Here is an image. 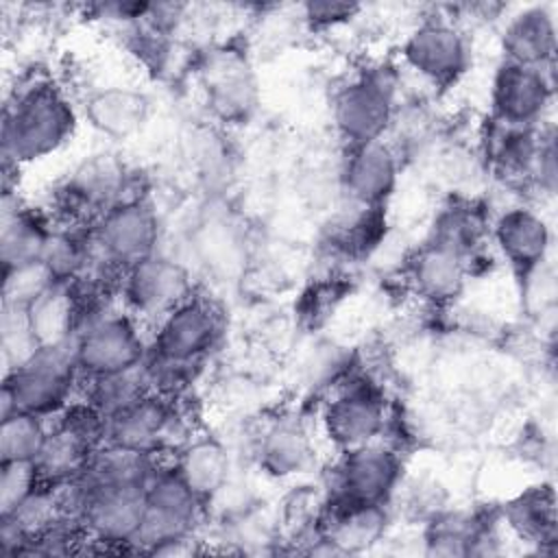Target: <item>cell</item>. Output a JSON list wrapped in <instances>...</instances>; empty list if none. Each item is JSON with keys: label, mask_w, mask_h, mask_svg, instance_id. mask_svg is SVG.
<instances>
[{"label": "cell", "mask_w": 558, "mask_h": 558, "mask_svg": "<svg viewBox=\"0 0 558 558\" xmlns=\"http://www.w3.org/2000/svg\"><path fill=\"white\" fill-rule=\"evenodd\" d=\"M0 349H2L4 373L24 364L39 349V342L33 333L26 307L2 303Z\"/></svg>", "instance_id": "obj_32"}, {"label": "cell", "mask_w": 558, "mask_h": 558, "mask_svg": "<svg viewBox=\"0 0 558 558\" xmlns=\"http://www.w3.org/2000/svg\"><path fill=\"white\" fill-rule=\"evenodd\" d=\"M92 240L96 248V266L124 272L133 264L157 253V214L142 196L124 198L94 220Z\"/></svg>", "instance_id": "obj_5"}, {"label": "cell", "mask_w": 558, "mask_h": 558, "mask_svg": "<svg viewBox=\"0 0 558 558\" xmlns=\"http://www.w3.org/2000/svg\"><path fill=\"white\" fill-rule=\"evenodd\" d=\"M72 351L81 377H92L144 364L148 344L140 329V318L126 310H107L78 329Z\"/></svg>", "instance_id": "obj_6"}, {"label": "cell", "mask_w": 558, "mask_h": 558, "mask_svg": "<svg viewBox=\"0 0 558 558\" xmlns=\"http://www.w3.org/2000/svg\"><path fill=\"white\" fill-rule=\"evenodd\" d=\"M220 336V312L209 299L194 294L157 320L148 353L174 362L203 364Z\"/></svg>", "instance_id": "obj_12"}, {"label": "cell", "mask_w": 558, "mask_h": 558, "mask_svg": "<svg viewBox=\"0 0 558 558\" xmlns=\"http://www.w3.org/2000/svg\"><path fill=\"white\" fill-rule=\"evenodd\" d=\"M397 72L388 65L364 70L355 81L340 87L331 102L336 131L349 144L384 140L397 116Z\"/></svg>", "instance_id": "obj_4"}, {"label": "cell", "mask_w": 558, "mask_h": 558, "mask_svg": "<svg viewBox=\"0 0 558 558\" xmlns=\"http://www.w3.org/2000/svg\"><path fill=\"white\" fill-rule=\"evenodd\" d=\"M94 451V447H89L74 434L52 425L39 456L35 458V466L44 484L59 486L81 477Z\"/></svg>", "instance_id": "obj_29"}, {"label": "cell", "mask_w": 558, "mask_h": 558, "mask_svg": "<svg viewBox=\"0 0 558 558\" xmlns=\"http://www.w3.org/2000/svg\"><path fill=\"white\" fill-rule=\"evenodd\" d=\"M118 294L129 314L157 323L194 296V286L190 272L179 262L155 253L122 272Z\"/></svg>", "instance_id": "obj_10"}, {"label": "cell", "mask_w": 558, "mask_h": 558, "mask_svg": "<svg viewBox=\"0 0 558 558\" xmlns=\"http://www.w3.org/2000/svg\"><path fill=\"white\" fill-rule=\"evenodd\" d=\"M28 320L39 347L72 344L81 325V303L74 281L52 283L28 307Z\"/></svg>", "instance_id": "obj_24"}, {"label": "cell", "mask_w": 558, "mask_h": 558, "mask_svg": "<svg viewBox=\"0 0 558 558\" xmlns=\"http://www.w3.org/2000/svg\"><path fill=\"white\" fill-rule=\"evenodd\" d=\"M403 63L423 81L447 87L456 83L471 63L464 33L445 17H429L416 26L401 48Z\"/></svg>", "instance_id": "obj_13"}, {"label": "cell", "mask_w": 558, "mask_h": 558, "mask_svg": "<svg viewBox=\"0 0 558 558\" xmlns=\"http://www.w3.org/2000/svg\"><path fill=\"white\" fill-rule=\"evenodd\" d=\"M488 235H493L501 257L512 266L514 272H519L521 279L543 266L551 244L547 222L541 218V214L527 207H510L499 214L490 225Z\"/></svg>", "instance_id": "obj_18"}, {"label": "cell", "mask_w": 558, "mask_h": 558, "mask_svg": "<svg viewBox=\"0 0 558 558\" xmlns=\"http://www.w3.org/2000/svg\"><path fill=\"white\" fill-rule=\"evenodd\" d=\"M181 434H185V421L177 410L174 399L150 390L107 418L105 442L144 453H174L183 445L174 438Z\"/></svg>", "instance_id": "obj_11"}, {"label": "cell", "mask_w": 558, "mask_h": 558, "mask_svg": "<svg viewBox=\"0 0 558 558\" xmlns=\"http://www.w3.org/2000/svg\"><path fill=\"white\" fill-rule=\"evenodd\" d=\"M408 281L414 292L432 305L453 303L466 288L469 270L464 259L438 244H423L408 257Z\"/></svg>", "instance_id": "obj_19"}, {"label": "cell", "mask_w": 558, "mask_h": 558, "mask_svg": "<svg viewBox=\"0 0 558 558\" xmlns=\"http://www.w3.org/2000/svg\"><path fill=\"white\" fill-rule=\"evenodd\" d=\"M399 177L397 150L384 142H366L347 148L340 166V187L349 203L384 207L392 196Z\"/></svg>", "instance_id": "obj_17"}, {"label": "cell", "mask_w": 558, "mask_h": 558, "mask_svg": "<svg viewBox=\"0 0 558 558\" xmlns=\"http://www.w3.org/2000/svg\"><path fill=\"white\" fill-rule=\"evenodd\" d=\"M538 126H517L490 118L484 135V159L508 179H530L545 144Z\"/></svg>", "instance_id": "obj_20"}, {"label": "cell", "mask_w": 558, "mask_h": 558, "mask_svg": "<svg viewBox=\"0 0 558 558\" xmlns=\"http://www.w3.org/2000/svg\"><path fill=\"white\" fill-rule=\"evenodd\" d=\"M504 61L547 68L556 52V24L547 7H527L510 17L501 35Z\"/></svg>", "instance_id": "obj_21"}, {"label": "cell", "mask_w": 558, "mask_h": 558, "mask_svg": "<svg viewBox=\"0 0 558 558\" xmlns=\"http://www.w3.org/2000/svg\"><path fill=\"white\" fill-rule=\"evenodd\" d=\"M325 490H318L316 486H294L281 504V527L294 536L305 538L316 534L320 512L325 508Z\"/></svg>", "instance_id": "obj_33"}, {"label": "cell", "mask_w": 558, "mask_h": 558, "mask_svg": "<svg viewBox=\"0 0 558 558\" xmlns=\"http://www.w3.org/2000/svg\"><path fill=\"white\" fill-rule=\"evenodd\" d=\"M554 96V81L545 68L504 61L490 85L493 118L517 126H538Z\"/></svg>", "instance_id": "obj_16"}, {"label": "cell", "mask_w": 558, "mask_h": 558, "mask_svg": "<svg viewBox=\"0 0 558 558\" xmlns=\"http://www.w3.org/2000/svg\"><path fill=\"white\" fill-rule=\"evenodd\" d=\"M349 286L338 279V277H327V279H318L314 281L299 301V314L301 318L310 325H323L329 316H333V312L338 310V305L342 303V299L349 294Z\"/></svg>", "instance_id": "obj_35"}, {"label": "cell", "mask_w": 558, "mask_h": 558, "mask_svg": "<svg viewBox=\"0 0 558 558\" xmlns=\"http://www.w3.org/2000/svg\"><path fill=\"white\" fill-rule=\"evenodd\" d=\"M50 427L46 418L15 410L0 423V462H35Z\"/></svg>", "instance_id": "obj_31"}, {"label": "cell", "mask_w": 558, "mask_h": 558, "mask_svg": "<svg viewBox=\"0 0 558 558\" xmlns=\"http://www.w3.org/2000/svg\"><path fill=\"white\" fill-rule=\"evenodd\" d=\"M129 170L109 153H98L83 159L68 179L59 185L54 205L65 216L68 225H94L116 203L131 198Z\"/></svg>", "instance_id": "obj_8"}, {"label": "cell", "mask_w": 558, "mask_h": 558, "mask_svg": "<svg viewBox=\"0 0 558 558\" xmlns=\"http://www.w3.org/2000/svg\"><path fill=\"white\" fill-rule=\"evenodd\" d=\"M146 510L133 541L150 554H179L192 543L203 499L170 466H157L146 486Z\"/></svg>", "instance_id": "obj_3"}, {"label": "cell", "mask_w": 558, "mask_h": 558, "mask_svg": "<svg viewBox=\"0 0 558 558\" xmlns=\"http://www.w3.org/2000/svg\"><path fill=\"white\" fill-rule=\"evenodd\" d=\"M54 281L52 272L46 268L41 259L4 268V281H2V303L28 307L35 303Z\"/></svg>", "instance_id": "obj_34"}, {"label": "cell", "mask_w": 558, "mask_h": 558, "mask_svg": "<svg viewBox=\"0 0 558 558\" xmlns=\"http://www.w3.org/2000/svg\"><path fill=\"white\" fill-rule=\"evenodd\" d=\"M83 113L98 133L111 140H126L140 133L148 120L150 100L131 87H105L87 96Z\"/></svg>", "instance_id": "obj_22"}, {"label": "cell", "mask_w": 558, "mask_h": 558, "mask_svg": "<svg viewBox=\"0 0 558 558\" xmlns=\"http://www.w3.org/2000/svg\"><path fill=\"white\" fill-rule=\"evenodd\" d=\"M506 525L527 543L556 541V495L549 484H538L521 490L501 508Z\"/></svg>", "instance_id": "obj_28"}, {"label": "cell", "mask_w": 558, "mask_h": 558, "mask_svg": "<svg viewBox=\"0 0 558 558\" xmlns=\"http://www.w3.org/2000/svg\"><path fill=\"white\" fill-rule=\"evenodd\" d=\"M490 233V222L486 211L475 201H453L445 205L432 227V244L445 246L458 253L462 259L482 251L486 235Z\"/></svg>", "instance_id": "obj_27"}, {"label": "cell", "mask_w": 558, "mask_h": 558, "mask_svg": "<svg viewBox=\"0 0 558 558\" xmlns=\"http://www.w3.org/2000/svg\"><path fill=\"white\" fill-rule=\"evenodd\" d=\"M338 453L325 488L327 497L360 504H388L399 490L403 462L395 447L375 440Z\"/></svg>", "instance_id": "obj_9"}, {"label": "cell", "mask_w": 558, "mask_h": 558, "mask_svg": "<svg viewBox=\"0 0 558 558\" xmlns=\"http://www.w3.org/2000/svg\"><path fill=\"white\" fill-rule=\"evenodd\" d=\"M333 388L336 395L325 403L320 416L329 442L338 451H347L379 440L388 418L377 384L366 375L347 373Z\"/></svg>", "instance_id": "obj_7"}, {"label": "cell", "mask_w": 558, "mask_h": 558, "mask_svg": "<svg viewBox=\"0 0 558 558\" xmlns=\"http://www.w3.org/2000/svg\"><path fill=\"white\" fill-rule=\"evenodd\" d=\"M76 129V111L68 96L48 81L15 89L2 116V157L24 166L65 146Z\"/></svg>", "instance_id": "obj_1"}, {"label": "cell", "mask_w": 558, "mask_h": 558, "mask_svg": "<svg viewBox=\"0 0 558 558\" xmlns=\"http://www.w3.org/2000/svg\"><path fill=\"white\" fill-rule=\"evenodd\" d=\"M85 381L83 386V399H87L94 408H98L107 418L137 399H142L146 392H150V381L146 375L144 364L118 373L107 375H92L81 377Z\"/></svg>", "instance_id": "obj_30"}, {"label": "cell", "mask_w": 558, "mask_h": 558, "mask_svg": "<svg viewBox=\"0 0 558 558\" xmlns=\"http://www.w3.org/2000/svg\"><path fill=\"white\" fill-rule=\"evenodd\" d=\"M78 381L81 371L72 344L39 347L24 364L4 373L0 418L15 410L52 418L74 401Z\"/></svg>", "instance_id": "obj_2"}, {"label": "cell", "mask_w": 558, "mask_h": 558, "mask_svg": "<svg viewBox=\"0 0 558 558\" xmlns=\"http://www.w3.org/2000/svg\"><path fill=\"white\" fill-rule=\"evenodd\" d=\"M81 486L78 523L89 543L133 545L146 510L144 486Z\"/></svg>", "instance_id": "obj_14"}, {"label": "cell", "mask_w": 558, "mask_h": 558, "mask_svg": "<svg viewBox=\"0 0 558 558\" xmlns=\"http://www.w3.org/2000/svg\"><path fill=\"white\" fill-rule=\"evenodd\" d=\"M41 484L35 462H0V517L11 514Z\"/></svg>", "instance_id": "obj_36"}, {"label": "cell", "mask_w": 558, "mask_h": 558, "mask_svg": "<svg viewBox=\"0 0 558 558\" xmlns=\"http://www.w3.org/2000/svg\"><path fill=\"white\" fill-rule=\"evenodd\" d=\"M203 89L209 113L227 124L246 122L259 102L255 76L246 57L231 48L207 54L203 68Z\"/></svg>", "instance_id": "obj_15"}, {"label": "cell", "mask_w": 558, "mask_h": 558, "mask_svg": "<svg viewBox=\"0 0 558 558\" xmlns=\"http://www.w3.org/2000/svg\"><path fill=\"white\" fill-rule=\"evenodd\" d=\"M257 460L270 477H294L312 466L314 445L296 418H277L257 442Z\"/></svg>", "instance_id": "obj_23"}, {"label": "cell", "mask_w": 558, "mask_h": 558, "mask_svg": "<svg viewBox=\"0 0 558 558\" xmlns=\"http://www.w3.org/2000/svg\"><path fill=\"white\" fill-rule=\"evenodd\" d=\"M172 469L203 501H209L229 482V453L216 438H190L174 451Z\"/></svg>", "instance_id": "obj_26"}, {"label": "cell", "mask_w": 558, "mask_h": 558, "mask_svg": "<svg viewBox=\"0 0 558 558\" xmlns=\"http://www.w3.org/2000/svg\"><path fill=\"white\" fill-rule=\"evenodd\" d=\"M54 227L35 209L24 207L13 198V207L2 198L0 222V257L4 268L22 266L41 259L48 235Z\"/></svg>", "instance_id": "obj_25"}, {"label": "cell", "mask_w": 558, "mask_h": 558, "mask_svg": "<svg viewBox=\"0 0 558 558\" xmlns=\"http://www.w3.org/2000/svg\"><path fill=\"white\" fill-rule=\"evenodd\" d=\"M360 11L357 4L347 2H307L303 4V20L312 28H331L344 24Z\"/></svg>", "instance_id": "obj_37"}]
</instances>
